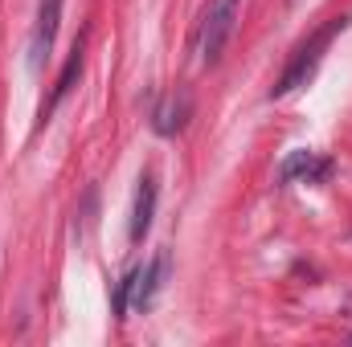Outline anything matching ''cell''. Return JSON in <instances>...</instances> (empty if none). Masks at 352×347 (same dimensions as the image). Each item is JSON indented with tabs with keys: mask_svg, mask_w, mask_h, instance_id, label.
I'll return each mask as SVG.
<instances>
[{
	"mask_svg": "<svg viewBox=\"0 0 352 347\" xmlns=\"http://www.w3.org/2000/svg\"><path fill=\"white\" fill-rule=\"evenodd\" d=\"M82 62H87V41L78 37L74 41V49H70V58H66V66H62V74H58V82H54V94H50V102L41 106V119H37V127H45L50 123V115L58 110V102L74 90V82L82 78Z\"/></svg>",
	"mask_w": 352,
	"mask_h": 347,
	"instance_id": "52a82bcc",
	"label": "cell"
},
{
	"mask_svg": "<svg viewBox=\"0 0 352 347\" xmlns=\"http://www.w3.org/2000/svg\"><path fill=\"white\" fill-rule=\"evenodd\" d=\"M238 4L242 0H209V12H205V25H201V62L213 66L234 33V21H238Z\"/></svg>",
	"mask_w": 352,
	"mask_h": 347,
	"instance_id": "7a4b0ae2",
	"label": "cell"
},
{
	"mask_svg": "<svg viewBox=\"0 0 352 347\" xmlns=\"http://www.w3.org/2000/svg\"><path fill=\"white\" fill-rule=\"evenodd\" d=\"M62 4L66 0H41L37 4V25H33V37H29V70H41L50 49H54V37H58V25H62Z\"/></svg>",
	"mask_w": 352,
	"mask_h": 347,
	"instance_id": "3957f363",
	"label": "cell"
},
{
	"mask_svg": "<svg viewBox=\"0 0 352 347\" xmlns=\"http://www.w3.org/2000/svg\"><path fill=\"white\" fill-rule=\"evenodd\" d=\"M188 115H192V98L180 90V94H168V98L156 106V115H152V127H156L160 135H176V131H184Z\"/></svg>",
	"mask_w": 352,
	"mask_h": 347,
	"instance_id": "ba28073f",
	"label": "cell"
},
{
	"mask_svg": "<svg viewBox=\"0 0 352 347\" xmlns=\"http://www.w3.org/2000/svg\"><path fill=\"white\" fill-rule=\"evenodd\" d=\"M349 29V16H328L295 53H291V62H287V70L278 74V82L270 86V98H287V94H295L299 86H307L311 78H316V70H320V62H324V49L332 45V37L336 33H344Z\"/></svg>",
	"mask_w": 352,
	"mask_h": 347,
	"instance_id": "6da1fadb",
	"label": "cell"
},
{
	"mask_svg": "<svg viewBox=\"0 0 352 347\" xmlns=\"http://www.w3.org/2000/svg\"><path fill=\"white\" fill-rule=\"evenodd\" d=\"M168 265H173L168 250H160L144 270H135V290H131V307H135V311H148V307L156 302V294H160V286H164V278H168Z\"/></svg>",
	"mask_w": 352,
	"mask_h": 347,
	"instance_id": "5b68a950",
	"label": "cell"
},
{
	"mask_svg": "<svg viewBox=\"0 0 352 347\" xmlns=\"http://www.w3.org/2000/svg\"><path fill=\"white\" fill-rule=\"evenodd\" d=\"M332 176V160H324V156H316V152H291L287 160H283V168H278V180L283 184H295V180H303V184H324Z\"/></svg>",
	"mask_w": 352,
	"mask_h": 347,
	"instance_id": "8992f818",
	"label": "cell"
},
{
	"mask_svg": "<svg viewBox=\"0 0 352 347\" xmlns=\"http://www.w3.org/2000/svg\"><path fill=\"white\" fill-rule=\"evenodd\" d=\"M131 290H135V270H131V274H123V282H119V290H115V315H119V319L127 315V302H131Z\"/></svg>",
	"mask_w": 352,
	"mask_h": 347,
	"instance_id": "9c48e42d",
	"label": "cell"
},
{
	"mask_svg": "<svg viewBox=\"0 0 352 347\" xmlns=\"http://www.w3.org/2000/svg\"><path fill=\"white\" fill-rule=\"evenodd\" d=\"M156 200H160V184H156V172L140 176V188H135V204H131V241H144L148 229H152V217H156Z\"/></svg>",
	"mask_w": 352,
	"mask_h": 347,
	"instance_id": "277c9868",
	"label": "cell"
}]
</instances>
